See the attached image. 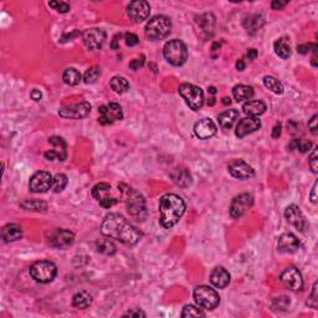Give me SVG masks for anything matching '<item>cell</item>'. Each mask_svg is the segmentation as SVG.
I'll return each mask as SVG.
<instances>
[{
    "label": "cell",
    "mask_w": 318,
    "mask_h": 318,
    "mask_svg": "<svg viewBox=\"0 0 318 318\" xmlns=\"http://www.w3.org/2000/svg\"><path fill=\"white\" fill-rule=\"evenodd\" d=\"M281 282L290 291H300L303 287L302 275L296 268H287L281 273Z\"/></svg>",
    "instance_id": "obj_13"
},
{
    "label": "cell",
    "mask_w": 318,
    "mask_h": 318,
    "mask_svg": "<svg viewBox=\"0 0 318 318\" xmlns=\"http://www.w3.org/2000/svg\"><path fill=\"white\" fill-rule=\"evenodd\" d=\"M264 84L265 87L268 88L271 92L276 93V95H281V93H284V84H282L279 80L275 79L273 76H265Z\"/></svg>",
    "instance_id": "obj_36"
},
{
    "label": "cell",
    "mask_w": 318,
    "mask_h": 318,
    "mask_svg": "<svg viewBox=\"0 0 318 318\" xmlns=\"http://www.w3.org/2000/svg\"><path fill=\"white\" fill-rule=\"evenodd\" d=\"M110 86L116 93H119V95H122V93L127 92V91L130 90V84H128V81H127L124 77L121 76L113 77L110 82Z\"/></svg>",
    "instance_id": "obj_35"
},
{
    "label": "cell",
    "mask_w": 318,
    "mask_h": 318,
    "mask_svg": "<svg viewBox=\"0 0 318 318\" xmlns=\"http://www.w3.org/2000/svg\"><path fill=\"white\" fill-rule=\"evenodd\" d=\"M163 55L173 66H182L188 59V49L182 40H169L163 48Z\"/></svg>",
    "instance_id": "obj_5"
},
{
    "label": "cell",
    "mask_w": 318,
    "mask_h": 318,
    "mask_svg": "<svg viewBox=\"0 0 318 318\" xmlns=\"http://www.w3.org/2000/svg\"><path fill=\"white\" fill-rule=\"evenodd\" d=\"M121 37V35H116L115 37H113V42H112V49H117L118 48V45H117V42H118V39Z\"/></svg>",
    "instance_id": "obj_57"
},
{
    "label": "cell",
    "mask_w": 318,
    "mask_h": 318,
    "mask_svg": "<svg viewBox=\"0 0 318 318\" xmlns=\"http://www.w3.org/2000/svg\"><path fill=\"white\" fill-rule=\"evenodd\" d=\"M194 133L199 139H209L217 133V126L209 118L200 119L195 123Z\"/></svg>",
    "instance_id": "obj_22"
},
{
    "label": "cell",
    "mask_w": 318,
    "mask_h": 318,
    "mask_svg": "<svg viewBox=\"0 0 318 318\" xmlns=\"http://www.w3.org/2000/svg\"><path fill=\"white\" fill-rule=\"evenodd\" d=\"M67 177L65 174H62V173L56 174L54 177V180H52V190L55 193L62 192L66 188V185H67Z\"/></svg>",
    "instance_id": "obj_38"
},
{
    "label": "cell",
    "mask_w": 318,
    "mask_h": 318,
    "mask_svg": "<svg viewBox=\"0 0 318 318\" xmlns=\"http://www.w3.org/2000/svg\"><path fill=\"white\" fill-rule=\"evenodd\" d=\"M182 317H205V313L200 308H198V307L188 304L182 311Z\"/></svg>",
    "instance_id": "obj_40"
},
{
    "label": "cell",
    "mask_w": 318,
    "mask_h": 318,
    "mask_svg": "<svg viewBox=\"0 0 318 318\" xmlns=\"http://www.w3.org/2000/svg\"><path fill=\"white\" fill-rule=\"evenodd\" d=\"M124 316H130V317H146V313L141 310H131Z\"/></svg>",
    "instance_id": "obj_50"
},
{
    "label": "cell",
    "mask_w": 318,
    "mask_h": 318,
    "mask_svg": "<svg viewBox=\"0 0 318 318\" xmlns=\"http://www.w3.org/2000/svg\"><path fill=\"white\" fill-rule=\"evenodd\" d=\"M300 240L291 233L284 234L280 236L277 242V249L284 253H293L300 249Z\"/></svg>",
    "instance_id": "obj_23"
},
{
    "label": "cell",
    "mask_w": 318,
    "mask_h": 318,
    "mask_svg": "<svg viewBox=\"0 0 318 318\" xmlns=\"http://www.w3.org/2000/svg\"><path fill=\"white\" fill-rule=\"evenodd\" d=\"M73 240H75V235L70 230L57 229L50 235L49 242H50L51 246H54L56 249H67L72 244Z\"/></svg>",
    "instance_id": "obj_19"
},
{
    "label": "cell",
    "mask_w": 318,
    "mask_h": 318,
    "mask_svg": "<svg viewBox=\"0 0 318 318\" xmlns=\"http://www.w3.org/2000/svg\"><path fill=\"white\" fill-rule=\"evenodd\" d=\"M257 56V51L255 50V49H250V50L248 51V57L249 60H255Z\"/></svg>",
    "instance_id": "obj_55"
},
{
    "label": "cell",
    "mask_w": 318,
    "mask_h": 318,
    "mask_svg": "<svg viewBox=\"0 0 318 318\" xmlns=\"http://www.w3.org/2000/svg\"><path fill=\"white\" fill-rule=\"evenodd\" d=\"M100 118L99 122L103 126L106 124H112L117 121H121L123 118V113H122V108L118 103H108L106 106H101L99 108Z\"/></svg>",
    "instance_id": "obj_10"
},
{
    "label": "cell",
    "mask_w": 318,
    "mask_h": 318,
    "mask_svg": "<svg viewBox=\"0 0 318 318\" xmlns=\"http://www.w3.org/2000/svg\"><path fill=\"white\" fill-rule=\"evenodd\" d=\"M124 40H126V44L128 46L138 45V42H139L138 36H137L135 34H132V33H127V34L124 35Z\"/></svg>",
    "instance_id": "obj_44"
},
{
    "label": "cell",
    "mask_w": 318,
    "mask_h": 318,
    "mask_svg": "<svg viewBox=\"0 0 318 318\" xmlns=\"http://www.w3.org/2000/svg\"><path fill=\"white\" fill-rule=\"evenodd\" d=\"M111 185L107 183H99L93 186L92 197L100 203V205L104 209H110L118 203V199L110 197Z\"/></svg>",
    "instance_id": "obj_11"
},
{
    "label": "cell",
    "mask_w": 318,
    "mask_h": 318,
    "mask_svg": "<svg viewBox=\"0 0 318 318\" xmlns=\"http://www.w3.org/2000/svg\"><path fill=\"white\" fill-rule=\"evenodd\" d=\"M49 143L52 146V150L45 153V158L48 161H54V159H59V161H65L67 157V151H66V143L61 137H50L49 138Z\"/></svg>",
    "instance_id": "obj_17"
},
{
    "label": "cell",
    "mask_w": 318,
    "mask_h": 318,
    "mask_svg": "<svg viewBox=\"0 0 318 318\" xmlns=\"http://www.w3.org/2000/svg\"><path fill=\"white\" fill-rule=\"evenodd\" d=\"M312 44H303V45H300L299 48H297V51H299L300 54L302 55H306L310 52L311 48H312Z\"/></svg>",
    "instance_id": "obj_49"
},
{
    "label": "cell",
    "mask_w": 318,
    "mask_h": 318,
    "mask_svg": "<svg viewBox=\"0 0 318 318\" xmlns=\"http://www.w3.org/2000/svg\"><path fill=\"white\" fill-rule=\"evenodd\" d=\"M41 92L37 90H34L33 92H31V99L34 100V101H39V100H41Z\"/></svg>",
    "instance_id": "obj_54"
},
{
    "label": "cell",
    "mask_w": 318,
    "mask_h": 318,
    "mask_svg": "<svg viewBox=\"0 0 318 318\" xmlns=\"http://www.w3.org/2000/svg\"><path fill=\"white\" fill-rule=\"evenodd\" d=\"M318 116L317 115H315L312 117V118H311V121L308 122V128H310L311 130V132H312V134H317L318 133V124H317V122H318Z\"/></svg>",
    "instance_id": "obj_47"
},
{
    "label": "cell",
    "mask_w": 318,
    "mask_h": 318,
    "mask_svg": "<svg viewBox=\"0 0 318 318\" xmlns=\"http://www.w3.org/2000/svg\"><path fill=\"white\" fill-rule=\"evenodd\" d=\"M233 95H234V99L237 102L251 100L253 96V88L251 86H248V84H236L233 88Z\"/></svg>",
    "instance_id": "obj_30"
},
{
    "label": "cell",
    "mask_w": 318,
    "mask_h": 318,
    "mask_svg": "<svg viewBox=\"0 0 318 318\" xmlns=\"http://www.w3.org/2000/svg\"><path fill=\"white\" fill-rule=\"evenodd\" d=\"M92 303V296L90 295L86 291H81V292H77L76 295L73 296L72 299V304L73 307H76L79 310H84L87 308L88 306H91Z\"/></svg>",
    "instance_id": "obj_31"
},
{
    "label": "cell",
    "mask_w": 318,
    "mask_h": 318,
    "mask_svg": "<svg viewBox=\"0 0 318 318\" xmlns=\"http://www.w3.org/2000/svg\"><path fill=\"white\" fill-rule=\"evenodd\" d=\"M209 91H210L211 93H215V92H217V91H215V87H210V88H209Z\"/></svg>",
    "instance_id": "obj_59"
},
{
    "label": "cell",
    "mask_w": 318,
    "mask_h": 318,
    "mask_svg": "<svg viewBox=\"0 0 318 318\" xmlns=\"http://www.w3.org/2000/svg\"><path fill=\"white\" fill-rule=\"evenodd\" d=\"M236 68L239 71H242L245 68V62H244V60H239V61L236 62Z\"/></svg>",
    "instance_id": "obj_56"
},
{
    "label": "cell",
    "mask_w": 318,
    "mask_h": 318,
    "mask_svg": "<svg viewBox=\"0 0 318 318\" xmlns=\"http://www.w3.org/2000/svg\"><path fill=\"white\" fill-rule=\"evenodd\" d=\"M122 185L124 189H121V192L124 197L127 210H128L130 215L134 218L135 220H143L147 214L146 200H144L143 195L131 186H127L124 184H122Z\"/></svg>",
    "instance_id": "obj_3"
},
{
    "label": "cell",
    "mask_w": 318,
    "mask_h": 318,
    "mask_svg": "<svg viewBox=\"0 0 318 318\" xmlns=\"http://www.w3.org/2000/svg\"><path fill=\"white\" fill-rule=\"evenodd\" d=\"M100 75H101V70H100L99 67H96V66H95V67L88 68V70L86 71L84 75V82L87 84H93V82L97 81V79L100 77Z\"/></svg>",
    "instance_id": "obj_41"
},
{
    "label": "cell",
    "mask_w": 318,
    "mask_h": 318,
    "mask_svg": "<svg viewBox=\"0 0 318 318\" xmlns=\"http://www.w3.org/2000/svg\"><path fill=\"white\" fill-rule=\"evenodd\" d=\"M228 170L231 175L237 179H249L255 175V170L242 159H234L228 166Z\"/></svg>",
    "instance_id": "obj_18"
},
{
    "label": "cell",
    "mask_w": 318,
    "mask_h": 318,
    "mask_svg": "<svg viewBox=\"0 0 318 318\" xmlns=\"http://www.w3.org/2000/svg\"><path fill=\"white\" fill-rule=\"evenodd\" d=\"M242 111H244V113L248 115L249 117H257V116L265 113V111H266V104L262 101H259V100H251V101H248L244 103Z\"/></svg>",
    "instance_id": "obj_27"
},
{
    "label": "cell",
    "mask_w": 318,
    "mask_h": 318,
    "mask_svg": "<svg viewBox=\"0 0 318 318\" xmlns=\"http://www.w3.org/2000/svg\"><path fill=\"white\" fill-rule=\"evenodd\" d=\"M318 155H317V147H316L315 150H313V152L311 153L310 155V159H308V162H310V167L311 169H312L313 173H317V161H318Z\"/></svg>",
    "instance_id": "obj_45"
},
{
    "label": "cell",
    "mask_w": 318,
    "mask_h": 318,
    "mask_svg": "<svg viewBox=\"0 0 318 318\" xmlns=\"http://www.w3.org/2000/svg\"><path fill=\"white\" fill-rule=\"evenodd\" d=\"M101 231L104 236L118 240L126 245H134L142 239L141 231L119 214H110L104 218Z\"/></svg>",
    "instance_id": "obj_1"
},
{
    "label": "cell",
    "mask_w": 318,
    "mask_h": 318,
    "mask_svg": "<svg viewBox=\"0 0 318 318\" xmlns=\"http://www.w3.org/2000/svg\"><path fill=\"white\" fill-rule=\"evenodd\" d=\"M239 118V111L237 110H228L225 112H222L219 115L218 119H219V124L224 130H230L231 127L234 126L236 119Z\"/></svg>",
    "instance_id": "obj_29"
},
{
    "label": "cell",
    "mask_w": 318,
    "mask_h": 318,
    "mask_svg": "<svg viewBox=\"0 0 318 318\" xmlns=\"http://www.w3.org/2000/svg\"><path fill=\"white\" fill-rule=\"evenodd\" d=\"M311 147H312L311 142L307 141V139H303V138L293 139L290 144L291 150H299L301 153H306L307 151H310Z\"/></svg>",
    "instance_id": "obj_39"
},
{
    "label": "cell",
    "mask_w": 318,
    "mask_h": 318,
    "mask_svg": "<svg viewBox=\"0 0 318 318\" xmlns=\"http://www.w3.org/2000/svg\"><path fill=\"white\" fill-rule=\"evenodd\" d=\"M210 281L217 288H225L230 282V273L224 268H215L210 273Z\"/></svg>",
    "instance_id": "obj_25"
},
{
    "label": "cell",
    "mask_w": 318,
    "mask_h": 318,
    "mask_svg": "<svg viewBox=\"0 0 318 318\" xmlns=\"http://www.w3.org/2000/svg\"><path fill=\"white\" fill-rule=\"evenodd\" d=\"M151 6L144 0H135L127 6V14L134 23H142L150 17Z\"/></svg>",
    "instance_id": "obj_15"
},
{
    "label": "cell",
    "mask_w": 318,
    "mask_h": 318,
    "mask_svg": "<svg viewBox=\"0 0 318 318\" xmlns=\"http://www.w3.org/2000/svg\"><path fill=\"white\" fill-rule=\"evenodd\" d=\"M286 4H287V1H280V0H275V1H272V8L275 9V10H280V9L285 8Z\"/></svg>",
    "instance_id": "obj_51"
},
{
    "label": "cell",
    "mask_w": 318,
    "mask_h": 318,
    "mask_svg": "<svg viewBox=\"0 0 318 318\" xmlns=\"http://www.w3.org/2000/svg\"><path fill=\"white\" fill-rule=\"evenodd\" d=\"M273 49H275V52H276L277 56H280L281 59L286 60L291 56V45H290V39L286 36L280 37L279 40L275 41L273 44Z\"/></svg>",
    "instance_id": "obj_28"
},
{
    "label": "cell",
    "mask_w": 318,
    "mask_h": 318,
    "mask_svg": "<svg viewBox=\"0 0 318 318\" xmlns=\"http://www.w3.org/2000/svg\"><path fill=\"white\" fill-rule=\"evenodd\" d=\"M1 237L5 242L17 241L23 237V230L17 224H8L1 229Z\"/></svg>",
    "instance_id": "obj_26"
},
{
    "label": "cell",
    "mask_w": 318,
    "mask_h": 318,
    "mask_svg": "<svg viewBox=\"0 0 318 318\" xmlns=\"http://www.w3.org/2000/svg\"><path fill=\"white\" fill-rule=\"evenodd\" d=\"M260 127H261V122H260L259 118H256V117H246V118H242L239 121L235 134L239 138H244L250 133L256 132L257 130H260Z\"/></svg>",
    "instance_id": "obj_21"
},
{
    "label": "cell",
    "mask_w": 318,
    "mask_h": 318,
    "mask_svg": "<svg viewBox=\"0 0 318 318\" xmlns=\"http://www.w3.org/2000/svg\"><path fill=\"white\" fill-rule=\"evenodd\" d=\"M81 79L82 77L80 71L73 67L66 68L64 75H62V80H64V82H65L66 84H68V86H76V84H80Z\"/></svg>",
    "instance_id": "obj_33"
},
{
    "label": "cell",
    "mask_w": 318,
    "mask_h": 318,
    "mask_svg": "<svg viewBox=\"0 0 318 318\" xmlns=\"http://www.w3.org/2000/svg\"><path fill=\"white\" fill-rule=\"evenodd\" d=\"M170 178L177 185L182 186V188H186L193 183L192 175L188 172V169L182 168V167H177L173 169L170 172Z\"/></svg>",
    "instance_id": "obj_24"
},
{
    "label": "cell",
    "mask_w": 318,
    "mask_h": 318,
    "mask_svg": "<svg viewBox=\"0 0 318 318\" xmlns=\"http://www.w3.org/2000/svg\"><path fill=\"white\" fill-rule=\"evenodd\" d=\"M262 25H264V19H262L261 15H250V17L245 20V23H244L245 29L249 33H251V34L256 33Z\"/></svg>",
    "instance_id": "obj_34"
},
{
    "label": "cell",
    "mask_w": 318,
    "mask_h": 318,
    "mask_svg": "<svg viewBox=\"0 0 318 318\" xmlns=\"http://www.w3.org/2000/svg\"><path fill=\"white\" fill-rule=\"evenodd\" d=\"M106 40V33L102 29H88L82 34V41L88 50H99Z\"/></svg>",
    "instance_id": "obj_16"
},
{
    "label": "cell",
    "mask_w": 318,
    "mask_h": 318,
    "mask_svg": "<svg viewBox=\"0 0 318 318\" xmlns=\"http://www.w3.org/2000/svg\"><path fill=\"white\" fill-rule=\"evenodd\" d=\"M96 249L99 252L103 255H113L116 252V246L112 242L111 237H102L96 241Z\"/></svg>",
    "instance_id": "obj_32"
},
{
    "label": "cell",
    "mask_w": 318,
    "mask_h": 318,
    "mask_svg": "<svg viewBox=\"0 0 318 318\" xmlns=\"http://www.w3.org/2000/svg\"><path fill=\"white\" fill-rule=\"evenodd\" d=\"M253 204V198L252 195L249 193H244L237 197H235L231 201L230 205V215L234 219H239L242 215H245L249 210L251 209Z\"/></svg>",
    "instance_id": "obj_9"
},
{
    "label": "cell",
    "mask_w": 318,
    "mask_h": 318,
    "mask_svg": "<svg viewBox=\"0 0 318 318\" xmlns=\"http://www.w3.org/2000/svg\"><path fill=\"white\" fill-rule=\"evenodd\" d=\"M91 112V104L87 101H81L79 103L66 106L60 110V116L64 118L70 119H81L84 118Z\"/></svg>",
    "instance_id": "obj_12"
},
{
    "label": "cell",
    "mask_w": 318,
    "mask_h": 318,
    "mask_svg": "<svg viewBox=\"0 0 318 318\" xmlns=\"http://www.w3.org/2000/svg\"><path fill=\"white\" fill-rule=\"evenodd\" d=\"M281 130H282L281 124H276V126L273 127V131H272L273 138H279L280 135H281Z\"/></svg>",
    "instance_id": "obj_52"
},
{
    "label": "cell",
    "mask_w": 318,
    "mask_h": 318,
    "mask_svg": "<svg viewBox=\"0 0 318 318\" xmlns=\"http://www.w3.org/2000/svg\"><path fill=\"white\" fill-rule=\"evenodd\" d=\"M179 93L192 110L198 111L203 107L204 92L201 88L195 84H182L179 86Z\"/></svg>",
    "instance_id": "obj_8"
},
{
    "label": "cell",
    "mask_w": 318,
    "mask_h": 318,
    "mask_svg": "<svg viewBox=\"0 0 318 318\" xmlns=\"http://www.w3.org/2000/svg\"><path fill=\"white\" fill-rule=\"evenodd\" d=\"M144 64V57L142 56L141 59H134L132 62L130 64V67L132 68V70H138L139 67H142Z\"/></svg>",
    "instance_id": "obj_48"
},
{
    "label": "cell",
    "mask_w": 318,
    "mask_h": 318,
    "mask_svg": "<svg viewBox=\"0 0 318 318\" xmlns=\"http://www.w3.org/2000/svg\"><path fill=\"white\" fill-rule=\"evenodd\" d=\"M230 99H228V97H224V99H222V103L224 104H230Z\"/></svg>",
    "instance_id": "obj_58"
},
{
    "label": "cell",
    "mask_w": 318,
    "mask_h": 318,
    "mask_svg": "<svg viewBox=\"0 0 318 318\" xmlns=\"http://www.w3.org/2000/svg\"><path fill=\"white\" fill-rule=\"evenodd\" d=\"M185 213V203L177 194H166L159 201V224L164 229L177 225Z\"/></svg>",
    "instance_id": "obj_2"
},
{
    "label": "cell",
    "mask_w": 318,
    "mask_h": 318,
    "mask_svg": "<svg viewBox=\"0 0 318 318\" xmlns=\"http://www.w3.org/2000/svg\"><path fill=\"white\" fill-rule=\"evenodd\" d=\"M56 273V265L54 262L46 261V260L35 262L30 268L31 277L36 282H40V284H49V282H51L55 279Z\"/></svg>",
    "instance_id": "obj_6"
},
{
    "label": "cell",
    "mask_w": 318,
    "mask_h": 318,
    "mask_svg": "<svg viewBox=\"0 0 318 318\" xmlns=\"http://www.w3.org/2000/svg\"><path fill=\"white\" fill-rule=\"evenodd\" d=\"M316 192H317V182L315 183L312 188V192H311V200H312V203H317V195H316Z\"/></svg>",
    "instance_id": "obj_53"
},
{
    "label": "cell",
    "mask_w": 318,
    "mask_h": 318,
    "mask_svg": "<svg viewBox=\"0 0 318 318\" xmlns=\"http://www.w3.org/2000/svg\"><path fill=\"white\" fill-rule=\"evenodd\" d=\"M285 218L287 219V221L290 222L291 225L295 226L296 229L301 233H304V230L307 229V221L304 219L303 214H302L301 209L297 205H290L286 208L285 210Z\"/></svg>",
    "instance_id": "obj_20"
},
{
    "label": "cell",
    "mask_w": 318,
    "mask_h": 318,
    "mask_svg": "<svg viewBox=\"0 0 318 318\" xmlns=\"http://www.w3.org/2000/svg\"><path fill=\"white\" fill-rule=\"evenodd\" d=\"M288 304H290V300H288L287 297H285V296H282V297H276L272 302V307L273 308H277V310H285Z\"/></svg>",
    "instance_id": "obj_43"
},
{
    "label": "cell",
    "mask_w": 318,
    "mask_h": 318,
    "mask_svg": "<svg viewBox=\"0 0 318 318\" xmlns=\"http://www.w3.org/2000/svg\"><path fill=\"white\" fill-rule=\"evenodd\" d=\"M49 5H50L51 8H54L56 12L61 13V14H65V13H67L68 10H70V5H68L67 3H65V1H50Z\"/></svg>",
    "instance_id": "obj_42"
},
{
    "label": "cell",
    "mask_w": 318,
    "mask_h": 318,
    "mask_svg": "<svg viewBox=\"0 0 318 318\" xmlns=\"http://www.w3.org/2000/svg\"><path fill=\"white\" fill-rule=\"evenodd\" d=\"M170 30H172L170 19L164 15H157L147 23L144 33L148 39L157 41V40H162L168 36Z\"/></svg>",
    "instance_id": "obj_4"
},
{
    "label": "cell",
    "mask_w": 318,
    "mask_h": 318,
    "mask_svg": "<svg viewBox=\"0 0 318 318\" xmlns=\"http://www.w3.org/2000/svg\"><path fill=\"white\" fill-rule=\"evenodd\" d=\"M308 306H311L312 308H317V282L313 285V291L311 293L310 299H308Z\"/></svg>",
    "instance_id": "obj_46"
},
{
    "label": "cell",
    "mask_w": 318,
    "mask_h": 318,
    "mask_svg": "<svg viewBox=\"0 0 318 318\" xmlns=\"http://www.w3.org/2000/svg\"><path fill=\"white\" fill-rule=\"evenodd\" d=\"M194 300L198 306L208 311L215 310L220 303L218 292L209 286H198L194 290Z\"/></svg>",
    "instance_id": "obj_7"
},
{
    "label": "cell",
    "mask_w": 318,
    "mask_h": 318,
    "mask_svg": "<svg viewBox=\"0 0 318 318\" xmlns=\"http://www.w3.org/2000/svg\"><path fill=\"white\" fill-rule=\"evenodd\" d=\"M52 180L54 178L51 177L50 173L41 170L31 177L29 188L33 193H46L49 189L52 188Z\"/></svg>",
    "instance_id": "obj_14"
},
{
    "label": "cell",
    "mask_w": 318,
    "mask_h": 318,
    "mask_svg": "<svg viewBox=\"0 0 318 318\" xmlns=\"http://www.w3.org/2000/svg\"><path fill=\"white\" fill-rule=\"evenodd\" d=\"M21 208L26 209V210L45 211L48 209V204L40 201V200H25L21 203Z\"/></svg>",
    "instance_id": "obj_37"
}]
</instances>
